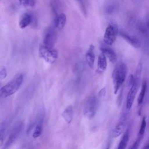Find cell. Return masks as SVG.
<instances>
[{
  "mask_svg": "<svg viewBox=\"0 0 149 149\" xmlns=\"http://www.w3.org/2000/svg\"><path fill=\"white\" fill-rule=\"evenodd\" d=\"M127 68L123 62L118 63L115 67L112 73V79L113 84L114 94H116L120 86L125 80Z\"/></svg>",
  "mask_w": 149,
  "mask_h": 149,
  "instance_id": "1",
  "label": "cell"
},
{
  "mask_svg": "<svg viewBox=\"0 0 149 149\" xmlns=\"http://www.w3.org/2000/svg\"><path fill=\"white\" fill-rule=\"evenodd\" d=\"M23 81V75L22 73L15 75L13 79L0 89V96L8 97L15 93L21 86Z\"/></svg>",
  "mask_w": 149,
  "mask_h": 149,
  "instance_id": "2",
  "label": "cell"
},
{
  "mask_svg": "<svg viewBox=\"0 0 149 149\" xmlns=\"http://www.w3.org/2000/svg\"><path fill=\"white\" fill-rule=\"evenodd\" d=\"M38 54L41 58L49 64H53L58 58V52L53 47H48L44 44L39 46Z\"/></svg>",
  "mask_w": 149,
  "mask_h": 149,
  "instance_id": "3",
  "label": "cell"
},
{
  "mask_svg": "<svg viewBox=\"0 0 149 149\" xmlns=\"http://www.w3.org/2000/svg\"><path fill=\"white\" fill-rule=\"evenodd\" d=\"M98 101L95 95H91L86 100L83 109L84 116L88 119L94 117L98 109Z\"/></svg>",
  "mask_w": 149,
  "mask_h": 149,
  "instance_id": "4",
  "label": "cell"
},
{
  "mask_svg": "<svg viewBox=\"0 0 149 149\" xmlns=\"http://www.w3.org/2000/svg\"><path fill=\"white\" fill-rule=\"evenodd\" d=\"M119 33L118 26L114 23H109L105 29L104 34V42L109 46L112 45L116 39V36Z\"/></svg>",
  "mask_w": 149,
  "mask_h": 149,
  "instance_id": "5",
  "label": "cell"
},
{
  "mask_svg": "<svg viewBox=\"0 0 149 149\" xmlns=\"http://www.w3.org/2000/svg\"><path fill=\"white\" fill-rule=\"evenodd\" d=\"M23 128V123L22 122H18L15 125V126L9 134V138L5 144V148L9 147L13 142L15 141V140L17 139L20 133L22 132Z\"/></svg>",
  "mask_w": 149,
  "mask_h": 149,
  "instance_id": "6",
  "label": "cell"
},
{
  "mask_svg": "<svg viewBox=\"0 0 149 149\" xmlns=\"http://www.w3.org/2000/svg\"><path fill=\"white\" fill-rule=\"evenodd\" d=\"M139 84L134 81L133 84L129 88V90L128 91L127 98H126V108L127 111H129L134 102V98L136 95V93L138 90Z\"/></svg>",
  "mask_w": 149,
  "mask_h": 149,
  "instance_id": "7",
  "label": "cell"
},
{
  "mask_svg": "<svg viewBox=\"0 0 149 149\" xmlns=\"http://www.w3.org/2000/svg\"><path fill=\"white\" fill-rule=\"evenodd\" d=\"M55 40L56 34L54 29L52 27H49L47 29L44 34L42 44L48 47H53L55 44Z\"/></svg>",
  "mask_w": 149,
  "mask_h": 149,
  "instance_id": "8",
  "label": "cell"
},
{
  "mask_svg": "<svg viewBox=\"0 0 149 149\" xmlns=\"http://www.w3.org/2000/svg\"><path fill=\"white\" fill-rule=\"evenodd\" d=\"M126 120V114H124L122 116H120L118 122L117 123V124L116 125V126L112 131V136L113 137L116 138L122 133L123 131L125 128Z\"/></svg>",
  "mask_w": 149,
  "mask_h": 149,
  "instance_id": "9",
  "label": "cell"
},
{
  "mask_svg": "<svg viewBox=\"0 0 149 149\" xmlns=\"http://www.w3.org/2000/svg\"><path fill=\"white\" fill-rule=\"evenodd\" d=\"M119 35L127 43L130 44L134 48H138L140 47V41L136 37L129 35V34H127V33H126L125 32H123V31H120L119 33Z\"/></svg>",
  "mask_w": 149,
  "mask_h": 149,
  "instance_id": "10",
  "label": "cell"
},
{
  "mask_svg": "<svg viewBox=\"0 0 149 149\" xmlns=\"http://www.w3.org/2000/svg\"><path fill=\"white\" fill-rule=\"evenodd\" d=\"M94 51H95L94 45L93 44H91L90 45L89 48L87 49L85 55L86 62L91 69H93L94 67V61L95 58Z\"/></svg>",
  "mask_w": 149,
  "mask_h": 149,
  "instance_id": "11",
  "label": "cell"
},
{
  "mask_svg": "<svg viewBox=\"0 0 149 149\" xmlns=\"http://www.w3.org/2000/svg\"><path fill=\"white\" fill-rule=\"evenodd\" d=\"M100 49L101 52L105 55L106 58H107L111 63H115L116 61V54L111 48L108 47L107 45L101 46Z\"/></svg>",
  "mask_w": 149,
  "mask_h": 149,
  "instance_id": "12",
  "label": "cell"
},
{
  "mask_svg": "<svg viewBox=\"0 0 149 149\" xmlns=\"http://www.w3.org/2000/svg\"><path fill=\"white\" fill-rule=\"evenodd\" d=\"M54 26L58 30H62L65 26L66 22V16L63 13L58 14L54 17Z\"/></svg>",
  "mask_w": 149,
  "mask_h": 149,
  "instance_id": "13",
  "label": "cell"
},
{
  "mask_svg": "<svg viewBox=\"0 0 149 149\" xmlns=\"http://www.w3.org/2000/svg\"><path fill=\"white\" fill-rule=\"evenodd\" d=\"M73 107L71 105L68 106L62 113V118L65 121V122L68 125L71 123L73 119Z\"/></svg>",
  "mask_w": 149,
  "mask_h": 149,
  "instance_id": "14",
  "label": "cell"
},
{
  "mask_svg": "<svg viewBox=\"0 0 149 149\" xmlns=\"http://www.w3.org/2000/svg\"><path fill=\"white\" fill-rule=\"evenodd\" d=\"M107 67V58L103 53L100 54L97 62V70L98 72L100 73H103Z\"/></svg>",
  "mask_w": 149,
  "mask_h": 149,
  "instance_id": "15",
  "label": "cell"
},
{
  "mask_svg": "<svg viewBox=\"0 0 149 149\" xmlns=\"http://www.w3.org/2000/svg\"><path fill=\"white\" fill-rule=\"evenodd\" d=\"M32 16L29 13H24L21 17L19 25L20 29H23L27 27L32 22Z\"/></svg>",
  "mask_w": 149,
  "mask_h": 149,
  "instance_id": "16",
  "label": "cell"
},
{
  "mask_svg": "<svg viewBox=\"0 0 149 149\" xmlns=\"http://www.w3.org/2000/svg\"><path fill=\"white\" fill-rule=\"evenodd\" d=\"M147 81L146 80H143L142 85H141V91L139 95L138 98H137V105H138V107L139 108L141 107L144 99V97L146 95V93L147 91Z\"/></svg>",
  "mask_w": 149,
  "mask_h": 149,
  "instance_id": "17",
  "label": "cell"
},
{
  "mask_svg": "<svg viewBox=\"0 0 149 149\" xmlns=\"http://www.w3.org/2000/svg\"><path fill=\"white\" fill-rule=\"evenodd\" d=\"M129 130L127 129L125 132L124 133L121 140L119 142V144L118 147V149H124L126 147L127 143L129 142Z\"/></svg>",
  "mask_w": 149,
  "mask_h": 149,
  "instance_id": "18",
  "label": "cell"
},
{
  "mask_svg": "<svg viewBox=\"0 0 149 149\" xmlns=\"http://www.w3.org/2000/svg\"><path fill=\"white\" fill-rule=\"evenodd\" d=\"M146 125H147L146 117V116H144V117L142 118L141 125H140V128H139V132H138V137H137V139L139 140L140 141H141V140L143 139V137H144V134L145 130H146Z\"/></svg>",
  "mask_w": 149,
  "mask_h": 149,
  "instance_id": "19",
  "label": "cell"
},
{
  "mask_svg": "<svg viewBox=\"0 0 149 149\" xmlns=\"http://www.w3.org/2000/svg\"><path fill=\"white\" fill-rule=\"evenodd\" d=\"M42 118H41L39 121L38 122V123H37L34 132L33 133L32 137L34 139H37L38 137H39L42 133Z\"/></svg>",
  "mask_w": 149,
  "mask_h": 149,
  "instance_id": "20",
  "label": "cell"
},
{
  "mask_svg": "<svg viewBox=\"0 0 149 149\" xmlns=\"http://www.w3.org/2000/svg\"><path fill=\"white\" fill-rule=\"evenodd\" d=\"M20 5L23 7H34L36 3V0H18Z\"/></svg>",
  "mask_w": 149,
  "mask_h": 149,
  "instance_id": "21",
  "label": "cell"
},
{
  "mask_svg": "<svg viewBox=\"0 0 149 149\" xmlns=\"http://www.w3.org/2000/svg\"><path fill=\"white\" fill-rule=\"evenodd\" d=\"M5 129H6V127L4 124H2V125L0 126V146L3 143V140L5 136Z\"/></svg>",
  "mask_w": 149,
  "mask_h": 149,
  "instance_id": "22",
  "label": "cell"
},
{
  "mask_svg": "<svg viewBox=\"0 0 149 149\" xmlns=\"http://www.w3.org/2000/svg\"><path fill=\"white\" fill-rule=\"evenodd\" d=\"M7 76L6 69L4 66H2L0 69V79L3 80Z\"/></svg>",
  "mask_w": 149,
  "mask_h": 149,
  "instance_id": "23",
  "label": "cell"
},
{
  "mask_svg": "<svg viewBox=\"0 0 149 149\" xmlns=\"http://www.w3.org/2000/svg\"><path fill=\"white\" fill-rule=\"evenodd\" d=\"M106 93H107V87H104L102 88L98 92V97L100 98H103L105 96Z\"/></svg>",
  "mask_w": 149,
  "mask_h": 149,
  "instance_id": "24",
  "label": "cell"
},
{
  "mask_svg": "<svg viewBox=\"0 0 149 149\" xmlns=\"http://www.w3.org/2000/svg\"><path fill=\"white\" fill-rule=\"evenodd\" d=\"M134 81V75L133 74H130L129 76V79H128V86L129 87V88L133 84Z\"/></svg>",
  "mask_w": 149,
  "mask_h": 149,
  "instance_id": "25",
  "label": "cell"
},
{
  "mask_svg": "<svg viewBox=\"0 0 149 149\" xmlns=\"http://www.w3.org/2000/svg\"><path fill=\"white\" fill-rule=\"evenodd\" d=\"M140 141L138 139H137L134 143L132 144V147H130L131 149H137L139 148V144H140Z\"/></svg>",
  "mask_w": 149,
  "mask_h": 149,
  "instance_id": "26",
  "label": "cell"
},
{
  "mask_svg": "<svg viewBox=\"0 0 149 149\" xmlns=\"http://www.w3.org/2000/svg\"><path fill=\"white\" fill-rule=\"evenodd\" d=\"M114 10V7L113 6H110L107 7V13H112Z\"/></svg>",
  "mask_w": 149,
  "mask_h": 149,
  "instance_id": "27",
  "label": "cell"
},
{
  "mask_svg": "<svg viewBox=\"0 0 149 149\" xmlns=\"http://www.w3.org/2000/svg\"><path fill=\"white\" fill-rule=\"evenodd\" d=\"M148 146V143H147V144H146V145L145 146H144V147H143V148H147Z\"/></svg>",
  "mask_w": 149,
  "mask_h": 149,
  "instance_id": "28",
  "label": "cell"
}]
</instances>
